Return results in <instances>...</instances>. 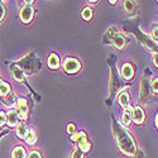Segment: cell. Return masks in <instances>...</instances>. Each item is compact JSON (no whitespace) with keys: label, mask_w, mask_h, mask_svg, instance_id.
Listing matches in <instances>:
<instances>
[{"label":"cell","mask_w":158,"mask_h":158,"mask_svg":"<svg viewBox=\"0 0 158 158\" xmlns=\"http://www.w3.org/2000/svg\"><path fill=\"white\" fill-rule=\"evenodd\" d=\"M13 158H25V151L23 147H15L11 153Z\"/></svg>","instance_id":"9a60e30c"},{"label":"cell","mask_w":158,"mask_h":158,"mask_svg":"<svg viewBox=\"0 0 158 158\" xmlns=\"http://www.w3.org/2000/svg\"><path fill=\"white\" fill-rule=\"evenodd\" d=\"M10 93V86L6 82H0V94L3 96H6Z\"/></svg>","instance_id":"ac0fdd59"},{"label":"cell","mask_w":158,"mask_h":158,"mask_svg":"<svg viewBox=\"0 0 158 158\" xmlns=\"http://www.w3.org/2000/svg\"><path fill=\"white\" fill-rule=\"evenodd\" d=\"M81 67V63L78 62L76 58H67L64 61L63 63V69L66 72H69V73H75L77 72L78 70H80Z\"/></svg>","instance_id":"7a4b0ae2"},{"label":"cell","mask_w":158,"mask_h":158,"mask_svg":"<svg viewBox=\"0 0 158 158\" xmlns=\"http://www.w3.org/2000/svg\"><path fill=\"white\" fill-rule=\"evenodd\" d=\"M81 15H82V18H84L85 20H90L91 18H93V10H91V8L86 6V8H84Z\"/></svg>","instance_id":"e0dca14e"},{"label":"cell","mask_w":158,"mask_h":158,"mask_svg":"<svg viewBox=\"0 0 158 158\" xmlns=\"http://www.w3.org/2000/svg\"><path fill=\"white\" fill-rule=\"evenodd\" d=\"M48 66L51 69H58L60 67V58L57 55H51L48 57Z\"/></svg>","instance_id":"7c38bea8"},{"label":"cell","mask_w":158,"mask_h":158,"mask_svg":"<svg viewBox=\"0 0 158 158\" xmlns=\"http://www.w3.org/2000/svg\"><path fill=\"white\" fill-rule=\"evenodd\" d=\"M115 137L118 146H119L120 151L127 154V156H134L135 154V144L134 140L129 135V133L124 129H115Z\"/></svg>","instance_id":"6da1fadb"},{"label":"cell","mask_w":158,"mask_h":158,"mask_svg":"<svg viewBox=\"0 0 158 158\" xmlns=\"http://www.w3.org/2000/svg\"><path fill=\"white\" fill-rule=\"evenodd\" d=\"M25 142H27L28 144H34L35 143V140H37V134H35V131H34V129H29L28 130V133H27V135H25Z\"/></svg>","instance_id":"4fadbf2b"},{"label":"cell","mask_w":158,"mask_h":158,"mask_svg":"<svg viewBox=\"0 0 158 158\" xmlns=\"http://www.w3.org/2000/svg\"><path fill=\"white\" fill-rule=\"evenodd\" d=\"M84 138H86V134L84 133V131H78V133H75L73 135H71V139L75 140V142H78V140L84 139Z\"/></svg>","instance_id":"7402d4cb"},{"label":"cell","mask_w":158,"mask_h":158,"mask_svg":"<svg viewBox=\"0 0 158 158\" xmlns=\"http://www.w3.org/2000/svg\"><path fill=\"white\" fill-rule=\"evenodd\" d=\"M113 43H114V46H115L116 48L122 49V48H124V47H125V38H124L122 34H118V35H115V37H114Z\"/></svg>","instance_id":"30bf717a"},{"label":"cell","mask_w":158,"mask_h":158,"mask_svg":"<svg viewBox=\"0 0 158 158\" xmlns=\"http://www.w3.org/2000/svg\"><path fill=\"white\" fill-rule=\"evenodd\" d=\"M118 101H119V105H120L122 108H124V109L129 108V95L125 93V91L119 95V99H118Z\"/></svg>","instance_id":"8fae6325"},{"label":"cell","mask_w":158,"mask_h":158,"mask_svg":"<svg viewBox=\"0 0 158 158\" xmlns=\"http://www.w3.org/2000/svg\"><path fill=\"white\" fill-rule=\"evenodd\" d=\"M67 133L71 134V135H73V134L76 133V128H75V125H73L72 123H70V124L67 125Z\"/></svg>","instance_id":"cb8c5ba5"},{"label":"cell","mask_w":158,"mask_h":158,"mask_svg":"<svg viewBox=\"0 0 158 158\" xmlns=\"http://www.w3.org/2000/svg\"><path fill=\"white\" fill-rule=\"evenodd\" d=\"M133 122L135 124H142L144 122V110L140 106L134 108V111H133Z\"/></svg>","instance_id":"8992f818"},{"label":"cell","mask_w":158,"mask_h":158,"mask_svg":"<svg viewBox=\"0 0 158 158\" xmlns=\"http://www.w3.org/2000/svg\"><path fill=\"white\" fill-rule=\"evenodd\" d=\"M122 76L125 78V80H130L131 77L134 76V70L131 67V64L125 63L123 67H122Z\"/></svg>","instance_id":"52a82bcc"},{"label":"cell","mask_w":158,"mask_h":158,"mask_svg":"<svg viewBox=\"0 0 158 158\" xmlns=\"http://www.w3.org/2000/svg\"><path fill=\"white\" fill-rule=\"evenodd\" d=\"M33 14H34L33 8L29 4L23 6V9L20 10V19H22V22L23 23H29L33 19Z\"/></svg>","instance_id":"277c9868"},{"label":"cell","mask_w":158,"mask_h":158,"mask_svg":"<svg viewBox=\"0 0 158 158\" xmlns=\"http://www.w3.org/2000/svg\"><path fill=\"white\" fill-rule=\"evenodd\" d=\"M11 71H13V77L15 78V81L20 82V81L24 80V73H23V71L19 67H13Z\"/></svg>","instance_id":"5bb4252c"},{"label":"cell","mask_w":158,"mask_h":158,"mask_svg":"<svg viewBox=\"0 0 158 158\" xmlns=\"http://www.w3.org/2000/svg\"><path fill=\"white\" fill-rule=\"evenodd\" d=\"M151 86H152V90L154 91V93H158V78H154V80L152 81V84H151Z\"/></svg>","instance_id":"d4e9b609"},{"label":"cell","mask_w":158,"mask_h":158,"mask_svg":"<svg viewBox=\"0 0 158 158\" xmlns=\"http://www.w3.org/2000/svg\"><path fill=\"white\" fill-rule=\"evenodd\" d=\"M5 104L8 105V106H13V105H14V104H17L15 102V98H14V95H13V94H8L6 96H5Z\"/></svg>","instance_id":"ffe728a7"},{"label":"cell","mask_w":158,"mask_h":158,"mask_svg":"<svg viewBox=\"0 0 158 158\" xmlns=\"http://www.w3.org/2000/svg\"><path fill=\"white\" fill-rule=\"evenodd\" d=\"M133 111H134V109L129 106V108H127V109H125V111L123 113V116H122V123H123L124 125H129V124H130L131 119H133Z\"/></svg>","instance_id":"ba28073f"},{"label":"cell","mask_w":158,"mask_h":158,"mask_svg":"<svg viewBox=\"0 0 158 158\" xmlns=\"http://www.w3.org/2000/svg\"><path fill=\"white\" fill-rule=\"evenodd\" d=\"M6 123H8L9 127H15V125H18V123H19V115H18L17 110L11 109V110H9V111L6 113Z\"/></svg>","instance_id":"5b68a950"},{"label":"cell","mask_w":158,"mask_h":158,"mask_svg":"<svg viewBox=\"0 0 158 158\" xmlns=\"http://www.w3.org/2000/svg\"><path fill=\"white\" fill-rule=\"evenodd\" d=\"M153 63L158 67V53H154L153 55Z\"/></svg>","instance_id":"f1b7e54d"},{"label":"cell","mask_w":158,"mask_h":158,"mask_svg":"<svg viewBox=\"0 0 158 158\" xmlns=\"http://www.w3.org/2000/svg\"><path fill=\"white\" fill-rule=\"evenodd\" d=\"M17 113L22 119H25L28 116V105H27V100L20 98L17 100Z\"/></svg>","instance_id":"3957f363"},{"label":"cell","mask_w":158,"mask_h":158,"mask_svg":"<svg viewBox=\"0 0 158 158\" xmlns=\"http://www.w3.org/2000/svg\"><path fill=\"white\" fill-rule=\"evenodd\" d=\"M156 124H157V128H158V114H157V116H156Z\"/></svg>","instance_id":"f546056e"},{"label":"cell","mask_w":158,"mask_h":158,"mask_svg":"<svg viewBox=\"0 0 158 158\" xmlns=\"http://www.w3.org/2000/svg\"><path fill=\"white\" fill-rule=\"evenodd\" d=\"M4 15H5V9H4L3 4H0V22H2V20H3Z\"/></svg>","instance_id":"83f0119b"},{"label":"cell","mask_w":158,"mask_h":158,"mask_svg":"<svg viewBox=\"0 0 158 158\" xmlns=\"http://www.w3.org/2000/svg\"><path fill=\"white\" fill-rule=\"evenodd\" d=\"M27 158H42V157H41V154H39L38 152H35V151H34V152H31V153L28 154V157H27Z\"/></svg>","instance_id":"484cf974"},{"label":"cell","mask_w":158,"mask_h":158,"mask_svg":"<svg viewBox=\"0 0 158 158\" xmlns=\"http://www.w3.org/2000/svg\"><path fill=\"white\" fill-rule=\"evenodd\" d=\"M71 158H84V152L80 148H75L71 152Z\"/></svg>","instance_id":"44dd1931"},{"label":"cell","mask_w":158,"mask_h":158,"mask_svg":"<svg viewBox=\"0 0 158 158\" xmlns=\"http://www.w3.org/2000/svg\"><path fill=\"white\" fill-rule=\"evenodd\" d=\"M28 130L29 129H28L27 124L20 123V124L17 125V135L19 138H25V135H27V133H28Z\"/></svg>","instance_id":"9c48e42d"},{"label":"cell","mask_w":158,"mask_h":158,"mask_svg":"<svg viewBox=\"0 0 158 158\" xmlns=\"http://www.w3.org/2000/svg\"><path fill=\"white\" fill-rule=\"evenodd\" d=\"M152 35H153L154 39H158V27L157 25H154L153 29H152Z\"/></svg>","instance_id":"4316f807"},{"label":"cell","mask_w":158,"mask_h":158,"mask_svg":"<svg viewBox=\"0 0 158 158\" xmlns=\"http://www.w3.org/2000/svg\"><path fill=\"white\" fill-rule=\"evenodd\" d=\"M124 8L128 13H134L135 10V4L134 2H130V0H127V2H124Z\"/></svg>","instance_id":"d6986e66"},{"label":"cell","mask_w":158,"mask_h":158,"mask_svg":"<svg viewBox=\"0 0 158 158\" xmlns=\"http://www.w3.org/2000/svg\"><path fill=\"white\" fill-rule=\"evenodd\" d=\"M77 143H78V148H80L82 152H87V151L90 149V143H89V140H87L86 138L78 140Z\"/></svg>","instance_id":"2e32d148"},{"label":"cell","mask_w":158,"mask_h":158,"mask_svg":"<svg viewBox=\"0 0 158 158\" xmlns=\"http://www.w3.org/2000/svg\"><path fill=\"white\" fill-rule=\"evenodd\" d=\"M4 124H6V114L0 110V127H3Z\"/></svg>","instance_id":"603a6c76"}]
</instances>
